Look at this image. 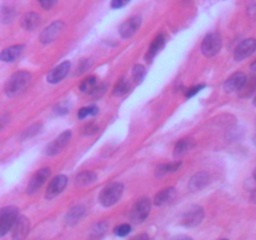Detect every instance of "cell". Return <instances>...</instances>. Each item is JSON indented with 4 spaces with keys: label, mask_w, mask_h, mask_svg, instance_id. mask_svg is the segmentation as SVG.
<instances>
[{
    "label": "cell",
    "mask_w": 256,
    "mask_h": 240,
    "mask_svg": "<svg viewBox=\"0 0 256 240\" xmlns=\"http://www.w3.org/2000/svg\"><path fill=\"white\" fill-rule=\"evenodd\" d=\"M30 80H32V74L28 72H16L9 78V80L5 84V94L8 96H14V95L20 94L28 85L30 84Z\"/></svg>",
    "instance_id": "6da1fadb"
},
{
    "label": "cell",
    "mask_w": 256,
    "mask_h": 240,
    "mask_svg": "<svg viewBox=\"0 0 256 240\" xmlns=\"http://www.w3.org/2000/svg\"><path fill=\"white\" fill-rule=\"evenodd\" d=\"M124 192V185L122 182H112L102 190L99 195V202L102 206L109 208L116 204L122 196Z\"/></svg>",
    "instance_id": "7a4b0ae2"
},
{
    "label": "cell",
    "mask_w": 256,
    "mask_h": 240,
    "mask_svg": "<svg viewBox=\"0 0 256 240\" xmlns=\"http://www.w3.org/2000/svg\"><path fill=\"white\" fill-rule=\"evenodd\" d=\"M19 216V209L16 206H5L0 209V238L6 235L14 226Z\"/></svg>",
    "instance_id": "3957f363"
},
{
    "label": "cell",
    "mask_w": 256,
    "mask_h": 240,
    "mask_svg": "<svg viewBox=\"0 0 256 240\" xmlns=\"http://www.w3.org/2000/svg\"><path fill=\"white\" fill-rule=\"evenodd\" d=\"M222 46V35L219 32H209L202 42V52L205 56H215Z\"/></svg>",
    "instance_id": "277c9868"
},
{
    "label": "cell",
    "mask_w": 256,
    "mask_h": 240,
    "mask_svg": "<svg viewBox=\"0 0 256 240\" xmlns=\"http://www.w3.org/2000/svg\"><path fill=\"white\" fill-rule=\"evenodd\" d=\"M202 219H204V209L200 205H192L182 215V224L185 228H194L198 226Z\"/></svg>",
    "instance_id": "5b68a950"
},
{
    "label": "cell",
    "mask_w": 256,
    "mask_h": 240,
    "mask_svg": "<svg viewBox=\"0 0 256 240\" xmlns=\"http://www.w3.org/2000/svg\"><path fill=\"white\" fill-rule=\"evenodd\" d=\"M152 210V202L148 198H142L135 202L132 209V219L135 222H142L149 216Z\"/></svg>",
    "instance_id": "8992f818"
},
{
    "label": "cell",
    "mask_w": 256,
    "mask_h": 240,
    "mask_svg": "<svg viewBox=\"0 0 256 240\" xmlns=\"http://www.w3.org/2000/svg\"><path fill=\"white\" fill-rule=\"evenodd\" d=\"M66 184H68V178L65 176V175H56L55 178H52L46 188L45 198H46V199H54L55 196L62 194V190L65 189V186H66Z\"/></svg>",
    "instance_id": "52a82bcc"
},
{
    "label": "cell",
    "mask_w": 256,
    "mask_h": 240,
    "mask_svg": "<svg viewBox=\"0 0 256 240\" xmlns=\"http://www.w3.org/2000/svg\"><path fill=\"white\" fill-rule=\"evenodd\" d=\"M255 50H256V39H254V38H249V39L242 40V42L235 48V52H234L235 60L242 62V60L249 58Z\"/></svg>",
    "instance_id": "ba28073f"
},
{
    "label": "cell",
    "mask_w": 256,
    "mask_h": 240,
    "mask_svg": "<svg viewBox=\"0 0 256 240\" xmlns=\"http://www.w3.org/2000/svg\"><path fill=\"white\" fill-rule=\"evenodd\" d=\"M49 175H50V168H42L40 170H38V172L32 176L29 184H28V188H26L28 194H34L36 190H39L40 188H42V185L46 182Z\"/></svg>",
    "instance_id": "9c48e42d"
},
{
    "label": "cell",
    "mask_w": 256,
    "mask_h": 240,
    "mask_svg": "<svg viewBox=\"0 0 256 240\" xmlns=\"http://www.w3.org/2000/svg\"><path fill=\"white\" fill-rule=\"evenodd\" d=\"M70 138H72V132H70V130H66V132H62L56 139H54L49 145H48L46 149H45V152H46L48 155L59 154V152L66 146Z\"/></svg>",
    "instance_id": "30bf717a"
},
{
    "label": "cell",
    "mask_w": 256,
    "mask_h": 240,
    "mask_svg": "<svg viewBox=\"0 0 256 240\" xmlns=\"http://www.w3.org/2000/svg\"><path fill=\"white\" fill-rule=\"evenodd\" d=\"M70 70V62H62L59 65H56L55 68H52L46 75V80L50 84H58V82H62L65 76L68 75Z\"/></svg>",
    "instance_id": "8fae6325"
},
{
    "label": "cell",
    "mask_w": 256,
    "mask_h": 240,
    "mask_svg": "<svg viewBox=\"0 0 256 240\" xmlns=\"http://www.w3.org/2000/svg\"><path fill=\"white\" fill-rule=\"evenodd\" d=\"M62 26H64V22L58 20V22H52L48 28H45L42 30V32L40 34V42L42 44H49V42H54L56 39L58 35L60 34V32L62 30Z\"/></svg>",
    "instance_id": "7c38bea8"
},
{
    "label": "cell",
    "mask_w": 256,
    "mask_h": 240,
    "mask_svg": "<svg viewBox=\"0 0 256 240\" xmlns=\"http://www.w3.org/2000/svg\"><path fill=\"white\" fill-rule=\"evenodd\" d=\"M245 82H246V75L244 72H235L232 76L228 78L226 82H224V89L228 92H240L242 86H244Z\"/></svg>",
    "instance_id": "4fadbf2b"
},
{
    "label": "cell",
    "mask_w": 256,
    "mask_h": 240,
    "mask_svg": "<svg viewBox=\"0 0 256 240\" xmlns=\"http://www.w3.org/2000/svg\"><path fill=\"white\" fill-rule=\"evenodd\" d=\"M140 25H142V18L140 16H132L129 20L124 22L120 26L119 32L122 35V38L128 39V38H132V35L136 32V30L139 29Z\"/></svg>",
    "instance_id": "5bb4252c"
},
{
    "label": "cell",
    "mask_w": 256,
    "mask_h": 240,
    "mask_svg": "<svg viewBox=\"0 0 256 240\" xmlns=\"http://www.w3.org/2000/svg\"><path fill=\"white\" fill-rule=\"evenodd\" d=\"M30 229L29 220L25 216H18L12 226V240H24Z\"/></svg>",
    "instance_id": "9a60e30c"
},
{
    "label": "cell",
    "mask_w": 256,
    "mask_h": 240,
    "mask_svg": "<svg viewBox=\"0 0 256 240\" xmlns=\"http://www.w3.org/2000/svg\"><path fill=\"white\" fill-rule=\"evenodd\" d=\"M22 45H12V46L5 48L2 52H0V60L4 62H12L22 55Z\"/></svg>",
    "instance_id": "2e32d148"
},
{
    "label": "cell",
    "mask_w": 256,
    "mask_h": 240,
    "mask_svg": "<svg viewBox=\"0 0 256 240\" xmlns=\"http://www.w3.org/2000/svg\"><path fill=\"white\" fill-rule=\"evenodd\" d=\"M208 184H209V175H208V172H199L192 175V179H190L189 186L194 192H199V190L204 189Z\"/></svg>",
    "instance_id": "e0dca14e"
},
{
    "label": "cell",
    "mask_w": 256,
    "mask_h": 240,
    "mask_svg": "<svg viewBox=\"0 0 256 240\" xmlns=\"http://www.w3.org/2000/svg\"><path fill=\"white\" fill-rule=\"evenodd\" d=\"M164 45H165L164 34H158L154 38V40L152 42V44H150L149 50H148L146 52V56H145L148 62H152V60L156 56L158 52L164 48Z\"/></svg>",
    "instance_id": "ac0fdd59"
},
{
    "label": "cell",
    "mask_w": 256,
    "mask_h": 240,
    "mask_svg": "<svg viewBox=\"0 0 256 240\" xmlns=\"http://www.w3.org/2000/svg\"><path fill=\"white\" fill-rule=\"evenodd\" d=\"M40 25V15L38 12H26L22 18V26L28 32H32Z\"/></svg>",
    "instance_id": "d6986e66"
},
{
    "label": "cell",
    "mask_w": 256,
    "mask_h": 240,
    "mask_svg": "<svg viewBox=\"0 0 256 240\" xmlns=\"http://www.w3.org/2000/svg\"><path fill=\"white\" fill-rule=\"evenodd\" d=\"M175 196V189L174 188H165V189L160 190L154 198V204L156 206H162V205L168 204L169 202H172Z\"/></svg>",
    "instance_id": "ffe728a7"
},
{
    "label": "cell",
    "mask_w": 256,
    "mask_h": 240,
    "mask_svg": "<svg viewBox=\"0 0 256 240\" xmlns=\"http://www.w3.org/2000/svg\"><path fill=\"white\" fill-rule=\"evenodd\" d=\"M85 214V209L82 205H75L72 206L69 212L65 215V222L68 225H75L80 219L82 218V215Z\"/></svg>",
    "instance_id": "44dd1931"
},
{
    "label": "cell",
    "mask_w": 256,
    "mask_h": 240,
    "mask_svg": "<svg viewBox=\"0 0 256 240\" xmlns=\"http://www.w3.org/2000/svg\"><path fill=\"white\" fill-rule=\"evenodd\" d=\"M194 140L192 138H184V139L179 140L174 148V155L175 156H182V155L186 154L189 150L194 148Z\"/></svg>",
    "instance_id": "7402d4cb"
},
{
    "label": "cell",
    "mask_w": 256,
    "mask_h": 240,
    "mask_svg": "<svg viewBox=\"0 0 256 240\" xmlns=\"http://www.w3.org/2000/svg\"><path fill=\"white\" fill-rule=\"evenodd\" d=\"M180 166H182V162H165V164L159 165V166L156 168V172H155V175H156V176H162V175L170 174V172H176Z\"/></svg>",
    "instance_id": "603a6c76"
},
{
    "label": "cell",
    "mask_w": 256,
    "mask_h": 240,
    "mask_svg": "<svg viewBox=\"0 0 256 240\" xmlns=\"http://www.w3.org/2000/svg\"><path fill=\"white\" fill-rule=\"evenodd\" d=\"M98 79L95 76H88L80 82L79 89L80 92H86V94H94L95 89L98 88Z\"/></svg>",
    "instance_id": "cb8c5ba5"
},
{
    "label": "cell",
    "mask_w": 256,
    "mask_h": 240,
    "mask_svg": "<svg viewBox=\"0 0 256 240\" xmlns=\"http://www.w3.org/2000/svg\"><path fill=\"white\" fill-rule=\"evenodd\" d=\"M96 174L92 172H80V174H78L76 179H75V184L76 185H80V186H82V185H89L92 184V182H94L95 180H96Z\"/></svg>",
    "instance_id": "d4e9b609"
},
{
    "label": "cell",
    "mask_w": 256,
    "mask_h": 240,
    "mask_svg": "<svg viewBox=\"0 0 256 240\" xmlns=\"http://www.w3.org/2000/svg\"><path fill=\"white\" fill-rule=\"evenodd\" d=\"M42 122H36V124H32V125H30L29 128H26V129H25L24 132H22L20 138H22V140L32 139V138H34L35 135L39 134V132H42Z\"/></svg>",
    "instance_id": "484cf974"
},
{
    "label": "cell",
    "mask_w": 256,
    "mask_h": 240,
    "mask_svg": "<svg viewBox=\"0 0 256 240\" xmlns=\"http://www.w3.org/2000/svg\"><path fill=\"white\" fill-rule=\"evenodd\" d=\"M145 75H146V69H145L144 65L136 64L132 69V79L135 80V82H142L144 80Z\"/></svg>",
    "instance_id": "4316f807"
},
{
    "label": "cell",
    "mask_w": 256,
    "mask_h": 240,
    "mask_svg": "<svg viewBox=\"0 0 256 240\" xmlns=\"http://www.w3.org/2000/svg\"><path fill=\"white\" fill-rule=\"evenodd\" d=\"M128 92H129V82H128L126 80L122 79L114 86V90H112V94H114L115 96H122V95L126 94Z\"/></svg>",
    "instance_id": "83f0119b"
},
{
    "label": "cell",
    "mask_w": 256,
    "mask_h": 240,
    "mask_svg": "<svg viewBox=\"0 0 256 240\" xmlns=\"http://www.w3.org/2000/svg\"><path fill=\"white\" fill-rule=\"evenodd\" d=\"M98 106L95 105H90V106H84L78 112V118L79 119H85L88 116H92V115H96L98 114Z\"/></svg>",
    "instance_id": "f1b7e54d"
},
{
    "label": "cell",
    "mask_w": 256,
    "mask_h": 240,
    "mask_svg": "<svg viewBox=\"0 0 256 240\" xmlns=\"http://www.w3.org/2000/svg\"><path fill=\"white\" fill-rule=\"evenodd\" d=\"M130 232H132V226H130V224H120L119 226L115 228V230H114L115 235H116V236H120V238L126 236Z\"/></svg>",
    "instance_id": "f546056e"
},
{
    "label": "cell",
    "mask_w": 256,
    "mask_h": 240,
    "mask_svg": "<svg viewBox=\"0 0 256 240\" xmlns=\"http://www.w3.org/2000/svg\"><path fill=\"white\" fill-rule=\"evenodd\" d=\"M69 109H70V105L68 104V102H62L54 108V112L56 115H64L69 112Z\"/></svg>",
    "instance_id": "4dcf8cb0"
},
{
    "label": "cell",
    "mask_w": 256,
    "mask_h": 240,
    "mask_svg": "<svg viewBox=\"0 0 256 240\" xmlns=\"http://www.w3.org/2000/svg\"><path fill=\"white\" fill-rule=\"evenodd\" d=\"M99 130V126H98L95 122H88L85 126H82V134L84 135H92Z\"/></svg>",
    "instance_id": "1f68e13d"
},
{
    "label": "cell",
    "mask_w": 256,
    "mask_h": 240,
    "mask_svg": "<svg viewBox=\"0 0 256 240\" xmlns=\"http://www.w3.org/2000/svg\"><path fill=\"white\" fill-rule=\"evenodd\" d=\"M205 88V84H199V85H195V86H192L190 89L186 90V94H185V96L186 98H192L194 95H196L198 92H202V89Z\"/></svg>",
    "instance_id": "d6a6232c"
},
{
    "label": "cell",
    "mask_w": 256,
    "mask_h": 240,
    "mask_svg": "<svg viewBox=\"0 0 256 240\" xmlns=\"http://www.w3.org/2000/svg\"><path fill=\"white\" fill-rule=\"evenodd\" d=\"M90 64H92V62H90V60L89 59H82V62H79V66L76 68V70H79V74L80 72H84L85 70H88L90 68Z\"/></svg>",
    "instance_id": "836d02e7"
},
{
    "label": "cell",
    "mask_w": 256,
    "mask_h": 240,
    "mask_svg": "<svg viewBox=\"0 0 256 240\" xmlns=\"http://www.w3.org/2000/svg\"><path fill=\"white\" fill-rule=\"evenodd\" d=\"M129 2L130 0H112V9H120Z\"/></svg>",
    "instance_id": "e575fe53"
},
{
    "label": "cell",
    "mask_w": 256,
    "mask_h": 240,
    "mask_svg": "<svg viewBox=\"0 0 256 240\" xmlns=\"http://www.w3.org/2000/svg\"><path fill=\"white\" fill-rule=\"evenodd\" d=\"M38 2H39V4L42 5V8L49 10L50 8L54 6V4L56 2V0H38Z\"/></svg>",
    "instance_id": "d590c367"
},
{
    "label": "cell",
    "mask_w": 256,
    "mask_h": 240,
    "mask_svg": "<svg viewBox=\"0 0 256 240\" xmlns=\"http://www.w3.org/2000/svg\"><path fill=\"white\" fill-rule=\"evenodd\" d=\"M248 14H249V16L252 19L256 20V2H252L249 5V8H248Z\"/></svg>",
    "instance_id": "8d00e7d4"
},
{
    "label": "cell",
    "mask_w": 256,
    "mask_h": 240,
    "mask_svg": "<svg viewBox=\"0 0 256 240\" xmlns=\"http://www.w3.org/2000/svg\"><path fill=\"white\" fill-rule=\"evenodd\" d=\"M170 240H192V239L190 236H188V235H176V236L172 238Z\"/></svg>",
    "instance_id": "74e56055"
},
{
    "label": "cell",
    "mask_w": 256,
    "mask_h": 240,
    "mask_svg": "<svg viewBox=\"0 0 256 240\" xmlns=\"http://www.w3.org/2000/svg\"><path fill=\"white\" fill-rule=\"evenodd\" d=\"M132 240H150V236L146 234H142V235H138V236L132 238Z\"/></svg>",
    "instance_id": "f35d334b"
},
{
    "label": "cell",
    "mask_w": 256,
    "mask_h": 240,
    "mask_svg": "<svg viewBox=\"0 0 256 240\" xmlns=\"http://www.w3.org/2000/svg\"><path fill=\"white\" fill-rule=\"evenodd\" d=\"M252 70H254V72H256V60H254V62L252 64Z\"/></svg>",
    "instance_id": "ab89813d"
},
{
    "label": "cell",
    "mask_w": 256,
    "mask_h": 240,
    "mask_svg": "<svg viewBox=\"0 0 256 240\" xmlns=\"http://www.w3.org/2000/svg\"><path fill=\"white\" fill-rule=\"evenodd\" d=\"M252 102H254V105L256 106V96L254 98V100H252Z\"/></svg>",
    "instance_id": "60d3db41"
},
{
    "label": "cell",
    "mask_w": 256,
    "mask_h": 240,
    "mask_svg": "<svg viewBox=\"0 0 256 240\" xmlns=\"http://www.w3.org/2000/svg\"><path fill=\"white\" fill-rule=\"evenodd\" d=\"M254 179H255V182H256V170H255V172H254Z\"/></svg>",
    "instance_id": "b9f144b4"
},
{
    "label": "cell",
    "mask_w": 256,
    "mask_h": 240,
    "mask_svg": "<svg viewBox=\"0 0 256 240\" xmlns=\"http://www.w3.org/2000/svg\"><path fill=\"white\" fill-rule=\"evenodd\" d=\"M254 142H255V144H256V135H255V140H254Z\"/></svg>",
    "instance_id": "7bdbcfd3"
},
{
    "label": "cell",
    "mask_w": 256,
    "mask_h": 240,
    "mask_svg": "<svg viewBox=\"0 0 256 240\" xmlns=\"http://www.w3.org/2000/svg\"><path fill=\"white\" fill-rule=\"evenodd\" d=\"M222 240H228V239H222Z\"/></svg>",
    "instance_id": "ee69618b"
}]
</instances>
